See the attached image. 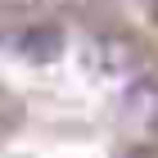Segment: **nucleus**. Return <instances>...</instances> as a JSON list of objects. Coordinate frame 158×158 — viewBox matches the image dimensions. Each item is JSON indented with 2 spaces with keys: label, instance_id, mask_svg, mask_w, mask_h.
Wrapping results in <instances>:
<instances>
[]
</instances>
